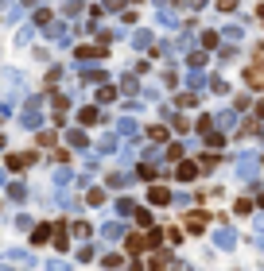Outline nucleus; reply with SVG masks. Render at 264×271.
Returning <instances> with one entry per match:
<instances>
[{
  "mask_svg": "<svg viewBox=\"0 0 264 271\" xmlns=\"http://www.w3.org/2000/svg\"><path fill=\"white\" fill-rule=\"evenodd\" d=\"M43 101H39V97H31V101H27L24 105V113H20V124H24V128H31V132H39L43 128Z\"/></svg>",
  "mask_w": 264,
  "mask_h": 271,
  "instance_id": "obj_1",
  "label": "nucleus"
},
{
  "mask_svg": "<svg viewBox=\"0 0 264 271\" xmlns=\"http://www.w3.org/2000/svg\"><path fill=\"white\" fill-rule=\"evenodd\" d=\"M0 260L20 263L24 271H31V267H35V256H31V252H24V248H8V252H0Z\"/></svg>",
  "mask_w": 264,
  "mask_h": 271,
  "instance_id": "obj_2",
  "label": "nucleus"
},
{
  "mask_svg": "<svg viewBox=\"0 0 264 271\" xmlns=\"http://www.w3.org/2000/svg\"><path fill=\"white\" fill-rule=\"evenodd\" d=\"M256 166H260V163H256V151H245V155L237 159V178H249V182H253Z\"/></svg>",
  "mask_w": 264,
  "mask_h": 271,
  "instance_id": "obj_3",
  "label": "nucleus"
},
{
  "mask_svg": "<svg viewBox=\"0 0 264 271\" xmlns=\"http://www.w3.org/2000/svg\"><path fill=\"white\" fill-rule=\"evenodd\" d=\"M124 236V225L121 221H109V225H101V244H117Z\"/></svg>",
  "mask_w": 264,
  "mask_h": 271,
  "instance_id": "obj_4",
  "label": "nucleus"
},
{
  "mask_svg": "<svg viewBox=\"0 0 264 271\" xmlns=\"http://www.w3.org/2000/svg\"><path fill=\"white\" fill-rule=\"evenodd\" d=\"M175 175L183 178V182H194V178H198V163H194V159H179Z\"/></svg>",
  "mask_w": 264,
  "mask_h": 271,
  "instance_id": "obj_5",
  "label": "nucleus"
},
{
  "mask_svg": "<svg viewBox=\"0 0 264 271\" xmlns=\"http://www.w3.org/2000/svg\"><path fill=\"white\" fill-rule=\"evenodd\" d=\"M35 163V151H16V155H8V171H24V166Z\"/></svg>",
  "mask_w": 264,
  "mask_h": 271,
  "instance_id": "obj_6",
  "label": "nucleus"
},
{
  "mask_svg": "<svg viewBox=\"0 0 264 271\" xmlns=\"http://www.w3.org/2000/svg\"><path fill=\"white\" fill-rule=\"evenodd\" d=\"M214 124H218V132H233V128H237V113L221 109V113H214Z\"/></svg>",
  "mask_w": 264,
  "mask_h": 271,
  "instance_id": "obj_7",
  "label": "nucleus"
},
{
  "mask_svg": "<svg viewBox=\"0 0 264 271\" xmlns=\"http://www.w3.org/2000/svg\"><path fill=\"white\" fill-rule=\"evenodd\" d=\"M117 136H132V140H136V136H140V120L121 116V120H117Z\"/></svg>",
  "mask_w": 264,
  "mask_h": 271,
  "instance_id": "obj_8",
  "label": "nucleus"
},
{
  "mask_svg": "<svg viewBox=\"0 0 264 271\" xmlns=\"http://www.w3.org/2000/svg\"><path fill=\"white\" fill-rule=\"evenodd\" d=\"M214 244H218V248H225V252H229V248L237 244V233H233V228H225V225H221L218 233H214Z\"/></svg>",
  "mask_w": 264,
  "mask_h": 271,
  "instance_id": "obj_9",
  "label": "nucleus"
},
{
  "mask_svg": "<svg viewBox=\"0 0 264 271\" xmlns=\"http://www.w3.org/2000/svg\"><path fill=\"white\" fill-rule=\"evenodd\" d=\"M66 143H70L74 151H82V148H89V140H86V132L82 128H66Z\"/></svg>",
  "mask_w": 264,
  "mask_h": 271,
  "instance_id": "obj_10",
  "label": "nucleus"
},
{
  "mask_svg": "<svg viewBox=\"0 0 264 271\" xmlns=\"http://www.w3.org/2000/svg\"><path fill=\"white\" fill-rule=\"evenodd\" d=\"M148 201H152V205H167V201H171V190H167V186H152V190H148Z\"/></svg>",
  "mask_w": 264,
  "mask_h": 271,
  "instance_id": "obj_11",
  "label": "nucleus"
},
{
  "mask_svg": "<svg viewBox=\"0 0 264 271\" xmlns=\"http://www.w3.org/2000/svg\"><path fill=\"white\" fill-rule=\"evenodd\" d=\"M78 120H82V124H101L105 116H101V109H97V105H86V109L78 113Z\"/></svg>",
  "mask_w": 264,
  "mask_h": 271,
  "instance_id": "obj_12",
  "label": "nucleus"
},
{
  "mask_svg": "<svg viewBox=\"0 0 264 271\" xmlns=\"http://www.w3.org/2000/svg\"><path fill=\"white\" fill-rule=\"evenodd\" d=\"M113 151H117V136H113V132H105V136L97 140V155H113Z\"/></svg>",
  "mask_w": 264,
  "mask_h": 271,
  "instance_id": "obj_13",
  "label": "nucleus"
},
{
  "mask_svg": "<svg viewBox=\"0 0 264 271\" xmlns=\"http://www.w3.org/2000/svg\"><path fill=\"white\" fill-rule=\"evenodd\" d=\"M70 178H74V171H66V166H59V171H54V178H51V182H54V190H62V186L70 182Z\"/></svg>",
  "mask_w": 264,
  "mask_h": 271,
  "instance_id": "obj_14",
  "label": "nucleus"
},
{
  "mask_svg": "<svg viewBox=\"0 0 264 271\" xmlns=\"http://www.w3.org/2000/svg\"><path fill=\"white\" fill-rule=\"evenodd\" d=\"M206 148H210V151H221V148H225V132H210V136H206Z\"/></svg>",
  "mask_w": 264,
  "mask_h": 271,
  "instance_id": "obj_15",
  "label": "nucleus"
},
{
  "mask_svg": "<svg viewBox=\"0 0 264 271\" xmlns=\"http://www.w3.org/2000/svg\"><path fill=\"white\" fill-rule=\"evenodd\" d=\"M132 213H136V201H132V198H121V201H117V217H132Z\"/></svg>",
  "mask_w": 264,
  "mask_h": 271,
  "instance_id": "obj_16",
  "label": "nucleus"
},
{
  "mask_svg": "<svg viewBox=\"0 0 264 271\" xmlns=\"http://www.w3.org/2000/svg\"><path fill=\"white\" fill-rule=\"evenodd\" d=\"M132 47H136V51H148L152 47V31H136V35H132Z\"/></svg>",
  "mask_w": 264,
  "mask_h": 271,
  "instance_id": "obj_17",
  "label": "nucleus"
},
{
  "mask_svg": "<svg viewBox=\"0 0 264 271\" xmlns=\"http://www.w3.org/2000/svg\"><path fill=\"white\" fill-rule=\"evenodd\" d=\"M183 159V143H167V151H163V163H179Z\"/></svg>",
  "mask_w": 264,
  "mask_h": 271,
  "instance_id": "obj_18",
  "label": "nucleus"
},
{
  "mask_svg": "<svg viewBox=\"0 0 264 271\" xmlns=\"http://www.w3.org/2000/svg\"><path fill=\"white\" fill-rule=\"evenodd\" d=\"M47 236H51V225H35V228H31V244H43V240H47Z\"/></svg>",
  "mask_w": 264,
  "mask_h": 271,
  "instance_id": "obj_19",
  "label": "nucleus"
},
{
  "mask_svg": "<svg viewBox=\"0 0 264 271\" xmlns=\"http://www.w3.org/2000/svg\"><path fill=\"white\" fill-rule=\"evenodd\" d=\"M194 128L202 132V136H210V132H214V113H206V116H198V120H194Z\"/></svg>",
  "mask_w": 264,
  "mask_h": 271,
  "instance_id": "obj_20",
  "label": "nucleus"
},
{
  "mask_svg": "<svg viewBox=\"0 0 264 271\" xmlns=\"http://www.w3.org/2000/svg\"><path fill=\"white\" fill-rule=\"evenodd\" d=\"M8 198H12V201H24V198H27V186H24V182H8Z\"/></svg>",
  "mask_w": 264,
  "mask_h": 271,
  "instance_id": "obj_21",
  "label": "nucleus"
},
{
  "mask_svg": "<svg viewBox=\"0 0 264 271\" xmlns=\"http://www.w3.org/2000/svg\"><path fill=\"white\" fill-rule=\"evenodd\" d=\"M113 97H117V89H113V86H97V105H109Z\"/></svg>",
  "mask_w": 264,
  "mask_h": 271,
  "instance_id": "obj_22",
  "label": "nucleus"
},
{
  "mask_svg": "<svg viewBox=\"0 0 264 271\" xmlns=\"http://www.w3.org/2000/svg\"><path fill=\"white\" fill-rule=\"evenodd\" d=\"M93 58H101L97 47H78V62H93Z\"/></svg>",
  "mask_w": 264,
  "mask_h": 271,
  "instance_id": "obj_23",
  "label": "nucleus"
},
{
  "mask_svg": "<svg viewBox=\"0 0 264 271\" xmlns=\"http://www.w3.org/2000/svg\"><path fill=\"white\" fill-rule=\"evenodd\" d=\"M54 244H59V248H70V233H66V225L54 228Z\"/></svg>",
  "mask_w": 264,
  "mask_h": 271,
  "instance_id": "obj_24",
  "label": "nucleus"
},
{
  "mask_svg": "<svg viewBox=\"0 0 264 271\" xmlns=\"http://www.w3.org/2000/svg\"><path fill=\"white\" fill-rule=\"evenodd\" d=\"M132 221H136V225H144V228H152V213H148V210H140V205H136V213H132Z\"/></svg>",
  "mask_w": 264,
  "mask_h": 271,
  "instance_id": "obj_25",
  "label": "nucleus"
},
{
  "mask_svg": "<svg viewBox=\"0 0 264 271\" xmlns=\"http://www.w3.org/2000/svg\"><path fill=\"white\" fill-rule=\"evenodd\" d=\"M140 248H148V236H136V233H132L128 236V252H140Z\"/></svg>",
  "mask_w": 264,
  "mask_h": 271,
  "instance_id": "obj_26",
  "label": "nucleus"
},
{
  "mask_svg": "<svg viewBox=\"0 0 264 271\" xmlns=\"http://www.w3.org/2000/svg\"><path fill=\"white\" fill-rule=\"evenodd\" d=\"M136 175H140L144 182H152V178H156V166H152V163H140V166H136Z\"/></svg>",
  "mask_w": 264,
  "mask_h": 271,
  "instance_id": "obj_27",
  "label": "nucleus"
},
{
  "mask_svg": "<svg viewBox=\"0 0 264 271\" xmlns=\"http://www.w3.org/2000/svg\"><path fill=\"white\" fill-rule=\"evenodd\" d=\"M101 267H109V271H117V267H121V256H117V252H109V256H101Z\"/></svg>",
  "mask_w": 264,
  "mask_h": 271,
  "instance_id": "obj_28",
  "label": "nucleus"
},
{
  "mask_svg": "<svg viewBox=\"0 0 264 271\" xmlns=\"http://www.w3.org/2000/svg\"><path fill=\"white\" fill-rule=\"evenodd\" d=\"M186 225H191V233H202V228H206V217H202V213H194Z\"/></svg>",
  "mask_w": 264,
  "mask_h": 271,
  "instance_id": "obj_29",
  "label": "nucleus"
},
{
  "mask_svg": "<svg viewBox=\"0 0 264 271\" xmlns=\"http://www.w3.org/2000/svg\"><path fill=\"white\" fill-rule=\"evenodd\" d=\"M89 233H93V228H89V225H86V221H74V236H78V240H86V236H89Z\"/></svg>",
  "mask_w": 264,
  "mask_h": 271,
  "instance_id": "obj_30",
  "label": "nucleus"
},
{
  "mask_svg": "<svg viewBox=\"0 0 264 271\" xmlns=\"http://www.w3.org/2000/svg\"><path fill=\"white\" fill-rule=\"evenodd\" d=\"M109 186H113V190H124V186H128V175H109Z\"/></svg>",
  "mask_w": 264,
  "mask_h": 271,
  "instance_id": "obj_31",
  "label": "nucleus"
},
{
  "mask_svg": "<svg viewBox=\"0 0 264 271\" xmlns=\"http://www.w3.org/2000/svg\"><path fill=\"white\" fill-rule=\"evenodd\" d=\"M202 66H206V54L194 51V54H191V70H202Z\"/></svg>",
  "mask_w": 264,
  "mask_h": 271,
  "instance_id": "obj_32",
  "label": "nucleus"
},
{
  "mask_svg": "<svg viewBox=\"0 0 264 271\" xmlns=\"http://www.w3.org/2000/svg\"><path fill=\"white\" fill-rule=\"evenodd\" d=\"M186 86H191V89H198V86H202V74H198V70H191V74H186Z\"/></svg>",
  "mask_w": 264,
  "mask_h": 271,
  "instance_id": "obj_33",
  "label": "nucleus"
},
{
  "mask_svg": "<svg viewBox=\"0 0 264 271\" xmlns=\"http://www.w3.org/2000/svg\"><path fill=\"white\" fill-rule=\"evenodd\" d=\"M171 124H175V132H191V120H186V116H175Z\"/></svg>",
  "mask_w": 264,
  "mask_h": 271,
  "instance_id": "obj_34",
  "label": "nucleus"
},
{
  "mask_svg": "<svg viewBox=\"0 0 264 271\" xmlns=\"http://www.w3.org/2000/svg\"><path fill=\"white\" fill-rule=\"evenodd\" d=\"M47 271H70V267H66V260H47Z\"/></svg>",
  "mask_w": 264,
  "mask_h": 271,
  "instance_id": "obj_35",
  "label": "nucleus"
},
{
  "mask_svg": "<svg viewBox=\"0 0 264 271\" xmlns=\"http://www.w3.org/2000/svg\"><path fill=\"white\" fill-rule=\"evenodd\" d=\"M105 201V190H89V205H101Z\"/></svg>",
  "mask_w": 264,
  "mask_h": 271,
  "instance_id": "obj_36",
  "label": "nucleus"
},
{
  "mask_svg": "<svg viewBox=\"0 0 264 271\" xmlns=\"http://www.w3.org/2000/svg\"><path fill=\"white\" fill-rule=\"evenodd\" d=\"M121 89H124V93H136V78H132V74H124V86H121Z\"/></svg>",
  "mask_w": 264,
  "mask_h": 271,
  "instance_id": "obj_37",
  "label": "nucleus"
},
{
  "mask_svg": "<svg viewBox=\"0 0 264 271\" xmlns=\"http://www.w3.org/2000/svg\"><path fill=\"white\" fill-rule=\"evenodd\" d=\"M210 89H214V93H225L229 86H225V81H221V78H210Z\"/></svg>",
  "mask_w": 264,
  "mask_h": 271,
  "instance_id": "obj_38",
  "label": "nucleus"
},
{
  "mask_svg": "<svg viewBox=\"0 0 264 271\" xmlns=\"http://www.w3.org/2000/svg\"><path fill=\"white\" fill-rule=\"evenodd\" d=\"M167 267V256H156V260H152V271H163Z\"/></svg>",
  "mask_w": 264,
  "mask_h": 271,
  "instance_id": "obj_39",
  "label": "nucleus"
},
{
  "mask_svg": "<svg viewBox=\"0 0 264 271\" xmlns=\"http://www.w3.org/2000/svg\"><path fill=\"white\" fill-rule=\"evenodd\" d=\"M256 116H260V120H264V101H256Z\"/></svg>",
  "mask_w": 264,
  "mask_h": 271,
  "instance_id": "obj_40",
  "label": "nucleus"
},
{
  "mask_svg": "<svg viewBox=\"0 0 264 271\" xmlns=\"http://www.w3.org/2000/svg\"><path fill=\"white\" fill-rule=\"evenodd\" d=\"M256 228H260V233H264V213H256Z\"/></svg>",
  "mask_w": 264,
  "mask_h": 271,
  "instance_id": "obj_41",
  "label": "nucleus"
},
{
  "mask_svg": "<svg viewBox=\"0 0 264 271\" xmlns=\"http://www.w3.org/2000/svg\"><path fill=\"white\" fill-rule=\"evenodd\" d=\"M256 244H260V252H264V233H260V236H256Z\"/></svg>",
  "mask_w": 264,
  "mask_h": 271,
  "instance_id": "obj_42",
  "label": "nucleus"
},
{
  "mask_svg": "<svg viewBox=\"0 0 264 271\" xmlns=\"http://www.w3.org/2000/svg\"><path fill=\"white\" fill-rule=\"evenodd\" d=\"M4 182H8V175H4V171H0V186H4Z\"/></svg>",
  "mask_w": 264,
  "mask_h": 271,
  "instance_id": "obj_43",
  "label": "nucleus"
},
{
  "mask_svg": "<svg viewBox=\"0 0 264 271\" xmlns=\"http://www.w3.org/2000/svg\"><path fill=\"white\" fill-rule=\"evenodd\" d=\"M0 151H4V136H0Z\"/></svg>",
  "mask_w": 264,
  "mask_h": 271,
  "instance_id": "obj_44",
  "label": "nucleus"
},
{
  "mask_svg": "<svg viewBox=\"0 0 264 271\" xmlns=\"http://www.w3.org/2000/svg\"><path fill=\"white\" fill-rule=\"evenodd\" d=\"M0 271H4V267H0Z\"/></svg>",
  "mask_w": 264,
  "mask_h": 271,
  "instance_id": "obj_45",
  "label": "nucleus"
}]
</instances>
